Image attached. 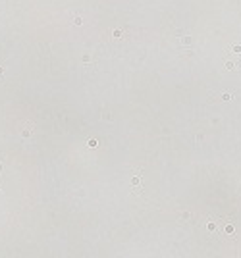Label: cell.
Listing matches in <instances>:
<instances>
[{"instance_id":"cell-1","label":"cell","mask_w":241,"mask_h":258,"mask_svg":"<svg viewBox=\"0 0 241 258\" xmlns=\"http://www.w3.org/2000/svg\"><path fill=\"white\" fill-rule=\"evenodd\" d=\"M226 66L229 70H241V46H231L226 58Z\"/></svg>"},{"instance_id":"cell-2","label":"cell","mask_w":241,"mask_h":258,"mask_svg":"<svg viewBox=\"0 0 241 258\" xmlns=\"http://www.w3.org/2000/svg\"><path fill=\"white\" fill-rule=\"evenodd\" d=\"M31 135V127L29 129H25V131H23V133H21V137H23V139H27V137Z\"/></svg>"},{"instance_id":"cell-3","label":"cell","mask_w":241,"mask_h":258,"mask_svg":"<svg viewBox=\"0 0 241 258\" xmlns=\"http://www.w3.org/2000/svg\"><path fill=\"white\" fill-rule=\"evenodd\" d=\"M89 147H93V149L96 147V141H95V139H91V141H89Z\"/></svg>"},{"instance_id":"cell-4","label":"cell","mask_w":241,"mask_h":258,"mask_svg":"<svg viewBox=\"0 0 241 258\" xmlns=\"http://www.w3.org/2000/svg\"><path fill=\"white\" fill-rule=\"evenodd\" d=\"M2 73H4V70H2V68H0V77H2Z\"/></svg>"}]
</instances>
